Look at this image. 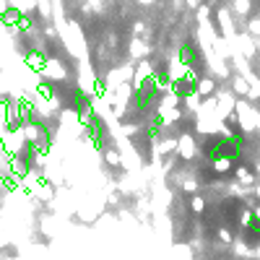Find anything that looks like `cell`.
I'll use <instances>...</instances> for the list:
<instances>
[{
  "instance_id": "obj_1",
  "label": "cell",
  "mask_w": 260,
  "mask_h": 260,
  "mask_svg": "<svg viewBox=\"0 0 260 260\" xmlns=\"http://www.w3.org/2000/svg\"><path fill=\"white\" fill-rule=\"evenodd\" d=\"M83 122H86V136L89 141L94 143V148L102 151L104 143H107V128H104V120L99 117L96 112H89L86 117H83Z\"/></svg>"
},
{
  "instance_id": "obj_4",
  "label": "cell",
  "mask_w": 260,
  "mask_h": 260,
  "mask_svg": "<svg viewBox=\"0 0 260 260\" xmlns=\"http://www.w3.org/2000/svg\"><path fill=\"white\" fill-rule=\"evenodd\" d=\"M26 63H29V68H34V71H45L49 60H47L45 52H39V49H31V52L26 55Z\"/></svg>"
},
{
  "instance_id": "obj_3",
  "label": "cell",
  "mask_w": 260,
  "mask_h": 260,
  "mask_svg": "<svg viewBox=\"0 0 260 260\" xmlns=\"http://www.w3.org/2000/svg\"><path fill=\"white\" fill-rule=\"evenodd\" d=\"M172 94L180 99H190L192 94H198V81L195 78H174L172 81Z\"/></svg>"
},
{
  "instance_id": "obj_2",
  "label": "cell",
  "mask_w": 260,
  "mask_h": 260,
  "mask_svg": "<svg viewBox=\"0 0 260 260\" xmlns=\"http://www.w3.org/2000/svg\"><path fill=\"white\" fill-rule=\"evenodd\" d=\"M177 55H180V63L185 65V68H198V63H200V52H198V45H195L192 39L182 42L180 49H177Z\"/></svg>"
}]
</instances>
